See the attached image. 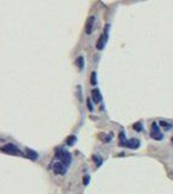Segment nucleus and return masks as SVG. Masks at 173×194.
I'll list each match as a JSON object with an SVG mask.
<instances>
[{"mask_svg": "<svg viewBox=\"0 0 173 194\" xmlns=\"http://www.w3.org/2000/svg\"><path fill=\"white\" fill-rule=\"evenodd\" d=\"M56 155H58V158L60 159V161L64 165H66V166H69V164H71V161H72L71 154H69V151H66V150H58Z\"/></svg>", "mask_w": 173, "mask_h": 194, "instance_id": "1", "label": "nucleus"}, {"mask_svg": "<svg viewBox=\"0 0 173 194\" xmlns=\"http://www.w3.org/2000/svg\"><path fill=\"white\" fill-rule=\"evenodd\" d=\"M107 29H109V24L105 26L104 33L101 34V37L99 38V40H98V43H96V49H98V50H103L105 44H106V42H107Z\"/></svg>", "mask_w": 173, "mask_h": 194, "instance_id": "2", "label": "nucleus"}, {"mask_svg": "<svg viewBox=\"0 0 173 194\" xmlns=\"http://www.w3.org/2000/svg\"><path fill=\"white\" fill-rule=\"evenodd\" d=\"M150 136L154 138L155 140H162V139H163V134L160 132V129H159V127H157L156 123H152V126H151Z\"/></svg>", "mask_w": 173, "mask_h": 194, "instance_id": "3", "label": "nucleus"}, {"mask_svg": "<svg viewBox=\"0 0 173 194\" xmlns=\"http://www.w3.org/2000/svg\"><path fill=\"white\" fill-rule=\"evenodd\" d=\"M1 151L6 153V154H11V155H18V154H21L18 148L15 147L13 144H6V145H4L1 148Z\"/></svg>", "mask_w": 173, "mask_h": 194, "instance_id": "4", "label": "nucleus"}, {"mask_svg": "<svg viewBox=\"0 0 173 194\" xmlns=\"http://www.w3.org/2000/svg\"><path fill=\"white\" fill-rule=\"evenodd\" d=\"M53 171L55 172L56 175H65L66 173V165H64L61 161L55 162L53 166Z\"/></svg>", "mask_w": 173, "mask_h": 194, "instance_id": "5", "label": "nucleus"}, {"mask_svg": "<svg viewBox=\"0 0 173 194\" xmlns=\"http://www.w3.org/2000/svg\"><path fill=\"white\" fill-rule=\"evenodd\" d=\"M94 21H95V17L94 16H90L89 20L87 21V26H85V33L87 34H92L93 27H94Z\"/></svg>", "mask_w": 173, "mask_h": 194, "instance_id": "6", "label": "nucleus"}, {"mask_svg": "<svg viewBox=\"0 0 173 194\" xmlns=\"http://www.w3.org/2000/svg\"><path fill=\"white\" fill-rule=\"evenodd\" d=\"M92 97H93V100H94L95 103H100V102L103 100L101 94H100L99 89H93L92 91Z\"/></svg>", "mask_w": 173, "mask_h": 194, "instance_id": "7", "label": "nucleus"}, {"mask_svg": "<svg viewBox=\"0 0 173 194\" xmlns=\"http://www.w3.org/2000/svg\"><path fill=\"white\" fill-rule=\"evenodd\" d=\"M139 144H140V143H139L138 139H130V140H128L127 147L130 149H137L139 147Z\"/></svg>", "mask_w": 173, "mask_h": 194, "instance_id": "8", "label": "nucleus"}, {"mask_svg": "<svg viewBox=\"0 0 173 194\" xmlns=\"http://www.w3.org/2000/svg\"><path fill=\"white\" fill-rule=\"evenodd\" d=\"M26 151H27V156H28L29 159H32V160H37V159H38V154H37L35 151L31 150V149H27Z\"/></svg>", "mask_w": 173, "mask_h": 194, "instance_id": "9", "label": "nucleus"}, {"mask_svg": "<svg viewBox=\"0 0 173 194\" xmlns=\"http://www.w3.org/2000/svg\"><path fill=\"white\" fill-rule=\"evenodd\" d=\"M76 64H77V66L79 67V70H83L84 69V57L79 56L77 60H76Z\"/></svg>", "mask_w": 173, "mask_h": 194, "instance_id": "10", "label": "nucleus"}, {"mask_svg": "<svg viewBox=\"0 0 173 194\" xmlns=\"http://www.w3.org/2000/svg\"><path fill=\"white\" fill-rule=\"evenodd\" d=\"M76 140H77V138L74 137V136H71V137L67 138V144L69 145H73L76 143Z\"/></svg>", "mask_w": 173, "mask_h": 194, "instance_id": "11", "label": "nucleus"}, {"mask_svg": "<svg viewBox=\"0 0 173 194\" xmlns=\"http://www.w3.org/2000/svg\"><path fill=\"white\" fill-rule=\"evenodd\" d=\"M90 82H92L93 86L96 84V73L95 72H92V78H90Z\"/></svg>", "mask_w": 173, "mask_h": 194, "instance_id": "12", "label": "nucleus"}, {"mask_svg": "<svg viewBox=\"0 0 173 194\" xmlns=\"http://www.w3.org/2000/svg\"><path fill=\"white\" fill-rule=\"evenodd\" d=\"M133 128H134L135 131H141V129H143V125H141L140 122H138V123H135V125L133 126Z\"/></svg>", "mask_w": 173, "mask_h": 194, "instance_id": "13", "label": "nucleus"}, {"mask_svg": "<svg viewBox=\"0 0 173 194\" xmlns=\"http://www.w3.org/2000/svg\"><path fill=\"white\" fill-rule=\"evenodd\" d=\"M93 160H95V164H96L98 166H99V165H101V162H103V160L100 159V158L98 159V156H93Z\"/></svg>", "mask_w": 173, "mask_h": 194, "instance_id": "14", "label": "nucleus"}, {"mask_svg": "<svg viewBox=\"0 0 173 194\" xmlns=\"http://www.w3.org/2000/svg\"><path fill=\"white\" fill-rule=\"evenodd\" d=\"M87 106H88V109H89L90 111H93V105H92V102H90V99H89V98L87 99Z\"/></svg>", "mask_w": 173, "mask_h": 194, "instance_id": "15", "label": "nucleus"}, {"mask_svg": "<svg viewBox=\"0 0 173 194\" xmlns=\"http://www.w3.org/2000/svg\"><path fill=\"white\" fill-rule=\"evenodd\" d=\"M90 181V178H89V176H84V178H83V183H84V186H87L88 183Z\"/></svg>", "mask_w": 173, "mask_h": 194, "instance_id": "16", "label": "nucleus"}, {"mask_svg": "<svg viewBox=\"0 0 173 194\" xmlns=\"http://www.w3.org/2000/svg\"><path fill=\"white\" fill-rule=\"evenodd\" d=\"M160 123H161L162 126H165V127H168V128H171V125H168V123H166V122H165V121H161V122H160Z\"/></svg>", "mask_w": 173, "mask_h": 194, "instance_id": "17", "label": "nucleus"}, {"mask_svg": "<svg viewBox=\"0 0 173 194\" xmlns=\"http://www.w3.org/2000/svg\"><path fill=\"white\" fill-rule=\"evenodd\" d=\"M172 144H173V138H172Z\"/></svg>", "mask_w": 173, "mask_h": 194, "instance_id": "18", "label": "nucleus"}]
</instances>
